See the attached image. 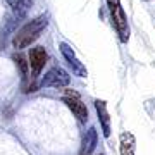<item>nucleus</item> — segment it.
I'll list each match as a JSON object with an SVG mask.
<instances>
[{
  "instance_id": "423d86ee",
  "label": "nucleus",
  "mask_w": 155,
  "mask_h": 155,
  "mask_svg": "<svg viewBox=\"0 0 155 155\" xmlns=\"http://www.w3.org/2000/svg\"><path fill=\"white\" fill-rule=\"evenodd\" d=\"M61 52H62V55H64V59L69 62V66L72 67V72L79 78H86L88 71H86V67L83 66V62H79V59H78L76 54L72 52L71 47L66 45V43H61Z\"/></svg>"
},
{
  "instance_id": "7ed1b4c3",
  "label": "nucleus",
  "mask_w": 155,
  "mask_h": 155,
  "mask_svg": "<svg viewBox=\"0 0 155 155\" xmlns=\"http://www.w3.org/2000/svg\"><path fill=\"white\" fill-rule=\"evenodd\" d=\"M71 81V76L67 74L62 67H52L43 78H41V86H54V88H62L67 86Z\"/></svg>"
},
{
  "instance_id": "20e7f679",
  "label": "nucleus",
  "mask_w": 155,
  "mask_h": 155,
  "mask_svg": "<svg viewBox=\"0 0 155 155\" xmlns=\"http://www.w3.org/2000/svg\"><path fill=\"white\" fill-rule=\"evenodd\" d=\"M64 104L72 110V114L78 117L79 122L88 121V109H86V105L79 100V95H78L76 91H67V95L64 97Z\"/></svg>"
},
{
  "instance_id": "9d476101",
  "label": "nucleus",
  "mask_w": 155,
  "mask_h": 155,
  "mask_svg": "<svg viewBox=\"0 0 155 155\" xmlns=\"http://www.w3.org/2000/svg\"><path fill=\"white\" fill-rule=\"evenodd\" d=\"M14 61H16V66L19 67V71H21V79L26 81L29 76V64L26 61V57L21 55V54H17V55H14Z\"/></svg>"
},
{
  "instance_id": "1a4fd4ad",
  "label": "nucleus",
  "mask_w": 155,
  "mask_h": 155,
  "mask_svg": "<svg viewBox=\"0 0 155 155\" xmlns=\"http://www.w3.org/2000/svg\"><path fill=\"white\" fill-rule=\"evenodd\" d=\"M121 153L122 155H134V138L133 134L122 133L121 134Z\"/></svg>"
},
{
  "instance_id": "39448f33",
  "label": "nucleus",
  "mask_w": 155,
  "mask_h": 155,
  "mask_svg": "<svg viewBox=\"0 0 155 155\" xmlns=\"http://www.w3.org/2000/svg\"><path fill=\"white\" fill-rule=\"evenodd\" d=\"M47 62V50L43 47H35L29 50V66H31V79H36Z\"/></svg>"
},
{
  "instance_id": "f03ea898",
  "label": "nucleus",
  "mask_w": 155,
  "mask_h": 155,
  "mask_svg": "<svg viewBox=\"0 0 155 155\" xmlns=\"http://www.w3.org/2000/svg\"><path fill=\"white\" fill-rule=\"evenodd\" d=\"M107 5H109V11H110L112 16V24H114L119 38H121L122 43H126L129 40V26H127V19L121 7V2L119 0H107Z\"/></svg>"
},
{
  "instance_id": "f257e3e1",
  "label": "nucleus",
  "mask_w": 155,
  "mask_h": 155,
  "mask_svg": "<svg viewBox=\"0 0 155 155\" xmlns=\"http://www.w3.org/2000/svg\"><path fill=\"white\" fill-rule=\"evenodd\" d=\"M47 24H48V16H40L29 21L26 26H22L12 40L14 48H26L28 45H31L40 36V33L47 28Z\"/></svg>"
},
{
  "instance_id": "0eeeda50",
  "label": "nucleus",
  "mask_w": 155,
  "mask_h": 155,
  "mask_svg": "<svg viewBox=\"0 0 155 155\" xmlns=\"http://www.w3.org/2000/svg\"><path fill=\"white\" fill-rule=\"evenodd\" d=\"M95 107H97L100 124H102V133H104V136H109L110 134V119H109V112H107L105 102L104 100H97L95 102Z\"/></svg>"
},
{
  "instance_id": "9b49d317",
  "label": "nucleus",
  "mask_w": 155,
  "mask_h": 155,
  "mask_svg": "<svg viewBox=\"0 0 155 155\" xmlns=\"http://www.w3.org/2000/svg\"><path fill=\"white\" fill-rule=\"evenodd\" d=\"M95 145H97V131H95L93 127L88 131L86 134V140H84V148H83V155H90L93 152Z\"/></svg>"
},
{
  "instance_id": "6e6552de",
  "label": "nucleus",
  "mask_w": 155,
  "mask_h": 155,
  "mask_svg": "<svg viewBox=\"0 0 155 155\" xmlns=\"http://www.w3.org/2000/svg\"><path fill=\"white\" fill-rule=\"evenodd\" d=\"M7 2H9V5L12 7V11H14L17 19H22V17L26 16L28 9L31 7V4H33V0H7Z\"/></svg>"
}]
</instances>
